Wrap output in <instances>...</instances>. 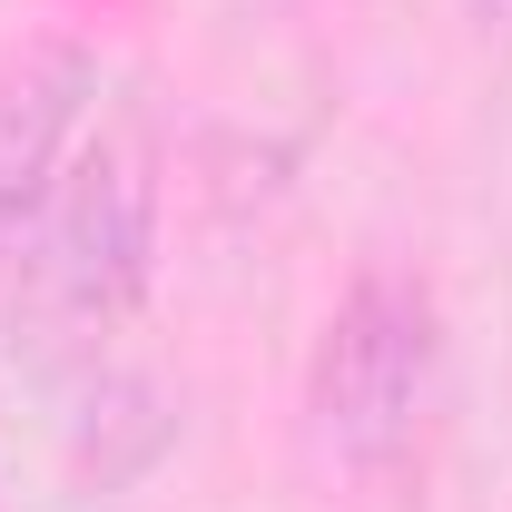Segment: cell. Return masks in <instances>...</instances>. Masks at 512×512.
Wrapping results in <instances>:
<instances>
[{"label": "cell", "instance_id": "6da1fadb", "mask_svg": "<svg viewBox=\"0 0 512 512\" xmlns=\"http://www.w3.org/2000/svg\"><path fill=\"white\" fill-rule=\"evenodd\" d=\"M434 375H444V325L434 296L404 266H365L335 316H325L316 355H306V434L345 483H384L404 473L434 414Z\"/></svg>", "mask_w": 512, "mask_h": 512}, {"label": "cell", "instance_id": "7a4b0ae2", "mask_svg": "<svg viewBox=\"0 0 512 512\" xmlns=\"http://www.w3.org/2000/svg\"><path fill=\"white\" fill-rule=\"evenodd\" d=\"M158 276V138L109 128L40 217V286L69 325H119Z\"/></svg>", "mask_w": 512, "mask_h": 512}, {"label": "cell", "instance_id": "3957f363", "mask_svg": "<svg viewBox=\"0 0 512 512\" xmlns=\"http://www.w3.org/2000/svg\"><path fill=\"white\" fill-rule=\"evenodd\" d=\"M89 99H99V50L69 30H40L0 60V256L50 217Z\"/></svg>", "mask_w": 512, "mask_h": 512}, {"label": "cell", "instance_id": "277c9868", "mask_svg": "<svg viewBox=\"0 0 512 512\" xmlns=\"http://www.w3.org/2000/svg\"><path fill=\"white\" fill-rule=\"evenodd\" d=\"M473 20L483 30H512V0H473Z\"/></svg>", "mask_w": 512, "mask_h": 512}]
</instances>
